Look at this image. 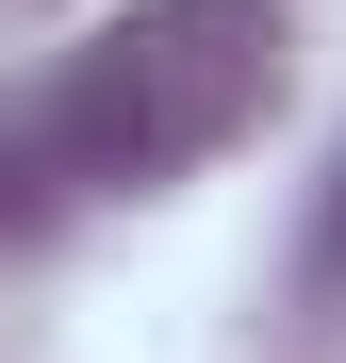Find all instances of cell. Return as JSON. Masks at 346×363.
I'll use <instances>...</instances> for the list:
<instances>
[{
  "label": "cell",
  "instance_id": "7a4b0ae2",
  "mask_svg": "<svg viewBox=\"0 0 346 363\" xmlns=\"http://www.w3.org/2000/svg\"><path fill=\"white\" fill-rule=\"evenodd\" d=\"M313 281H346V199H330V231H313Z\"/></svg>",
  "mask_w": 346,
  "mask_h": 363
},
{
  "label": "cell",
  "instance_id": "6da1fadb",
  "mask_svg": "<svg viewBox=\"0 0 346 363\" xmlns=\"http://www.w3.org/2000/svg\"><path fill=\"white\" fill-rule=\"evenodd\" d=\"M280 116V0H132L0 116V231H50L67 199H149Z\"/></svg>",
  "mask_w": 346,
  "mask_h": 363
}]
</instances>
